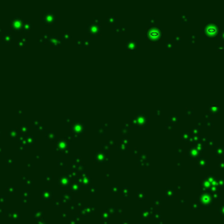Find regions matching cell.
<instances>
[{
    "mask_svg": "<svg viewBox=\"0 0 224 224\" xmlns=\"http://www.w3.org/2000/svg\"><path fill=\"white\" fill-rule=\"evenodd\" d=\"M55 19V15L53 13V12H46L44 14V20L45 22H47V23H53L54 20Z\"/></svg>",
    "mask_w": 224,
    "mask_h": 224,
    "instance_id": "obj_1",
    "label": "cell"
},
{
    "mask_svg": "<svg viewBox=\"0 0 224 224\" xmlns=\"http://www.w3.org/2000/svg\"><path fill=\"white\" fill-rule=\"evenodd\" d=\"M31 27H32V25H31V23L28 21H26V22H25V26H24V28H25V30H29L30 29Z\"/></svg>",
    "mask_w": 224,
    "mask_h": 224,
    "instance_id": "obj_2",
    "label": "cell"
}]
</instances>
